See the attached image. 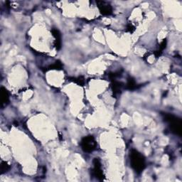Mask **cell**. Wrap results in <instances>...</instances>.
<instances>
[{
  "label": "cell",
  "instance_id": "52a82bcc",
  "mask_svg": "<svg viewBox=\"0 0 182 182\" xmlns=\"http://www.w3.org/2000/svg\"><path fill=\"white\" fill-rule=\"evenodd\" d=\"M0 90H1V104L2 106H3L5 105L8 104V102H9V93H8L7 89L4 88V87H2Z\"/></svg>",
  "mask_w": 182,
  "mask_h": 182
},
{
  "label": "cell",
  "instance_id": "5bb4252c",
  "mask_svg": "<svg viewBox=\"0 0 182 182\" xmlns=\"http://www.w3.org/2000/svg\"><path fill=\"white\" fill-rule=\"evenodd\" d=\"M135 30V27H133L132 25H131V24H129V25H128L127 27V31L130 32V33H132V32H133V31Z\"/></svg>",
  "mask_w": 182,
  "mask_h": 182
},
{
  "label": "cell",
  "instance_id": "ba28073f",
  "mask_svg": "<svg viewBox=\"0 0 182 182\" xmlns=\"http://www.w3.org/2000/svg\"><path fill=\"white\" fill-rule=\"evenodd\" d=\"M122 83L118 81H113L112 83V90L114 93V94L120 93L121 87H122Z\"/></svg>",
  "mask_w": 182,
  "mask_h": 182
},
{
  "label": "cell",
  "instance_id": "7c38bea8",
  "mask_svg": "<svg viewBox=\"0 0 182 182\" xmlns=\"http://www.w3.org/2000/svg\"><path fill=\"white\" fill-rule=\"evenodd\" d=\"M10 167L7 162L5 161H2L1 163V172L2 174H5L9 170Z\"/></svg>",
  "mask_w": 182,
  "mask_h": 182
},
{
  "label": "cell",
  "instance_id": "4fadbf2b",
  "mask_svg": "<svg viewBox=\"0 0 182 182\" xmlns=\"http://www.w3.org/2000/svg\"><path fill=\"white\" fill-rule=\"evenodd\" d=\"M166 47H167V40L164 39L161 42L160 46H159V49L158 50V51H159L161 54L162 53V50L164 49V48H166Z\"/></svg>",
  "mask_w": 182,
  "mask_h": 182
},
{
  "label": "cell",
  "instance_id": "6da1fadb",
  "mask_svg": "<svg viewBox=\"0 0 182 182\" xmlns=\"http://www.w3.org/2000/svg\"><path fill=\"white\" fill-rule=\"evenodd\" d=\"M129 159L132 169L137 174H140L145 168V159L136 149H132L129 154Z\"/></svg>",
  "mask_w": 182,
  "mask_h": 182
},
{
  "label": "cell",
  "instance_id": "9c48e42d",
  "mask_svg": "<svg viewBox=\"0 0 182 182\" xmlns=\"http://www.w3.org/2000/svg\"><path fill=\"white\" fill-rule=\"evenodd\" d=\"M136 88H137V84H136V82H135V80L132 78H129L128 80H127V88L128 89V90H135Z\"/></svg>",
  "mask_w": 182,
  "mask_h": 182
},
{
  "label": "cell",
  "instance_id": "7a4b0ae2",
  "mask_svg": "<svg viewBox=\"0 0 182 182\" xmlns=\"http://www.w3.org/2000/svg\"><path fill=\"white\" fill-rule=\"evenodd\" d=\"M164 119L169 123L171 131L176 135L181 136V119L177 118L174 115L165 113L164 115Z\"/></svg>",
  "mask_w": 182,
  "mask_h": 182
},
{
  "label": "cell",
  "instance_id": "30bf717a",
  "mask_svg": "<svg viewBox=\"0 0 182 182\" xmlns=\"http://www.w3.org/2000/svg\"><path fill=\"white\" fill-rule=\"evenodd\" d=\"M63 68V65L61 63V62L59 61V60H57L54 63V64L50 65V66L48 67V70H61Z\"/></svg>",
  "mask_w": 182,
  "mask_h": 182
},
{
  "label": "cell",
  "instance_id": "277c9868",
  "mask_svg": "<svg viewBox=\"0 0 182 182\" xmlns=\"http://www.w3.org/2000/svg\"><path fill=\"white\" fill-rule=\"evenodd\" d=\"M96 3L97 5H98V7L99 8V10H100V13L102 14V15L108 16L112 14V9L110 5L106 3V2L102 1H98L96 2Z\"/></svg>",
  "mask_w": 182,
  "mask_h": 182
},
{
  "label": "cell",
  "instance_id": "8fae6325",
  "mask_svg": "<svg viewBox=\"0 0 182 182\" xmlns=\"http://www.w3.org/2000/svg\"><path fill=\"white\" fill-rule=\"evenodd\" d=\"M71 80L73 82H74L75 83L78 84V86H83L84 85V83H85V80H84V78L82 76H80V77H78V78H71Z\"/></svg>",
  "mask_w": 182,
  "mask_h": 182
},
{
  "label": "cell",
  "instance_id": "8992f818",
  "mask_svg": "<svg viewBox=\"0 0 182 182\" xmlns=\"http://www.w3.org/2000/svg\"><path fill=\"white\" fill-rule=\"evenodd\" d=\"M51 33L55 38L54 46L57 50H60L61 48V34L57 29H52Z\"/></svg>",
  "mask_w": 182,
  "mask_h": 182
},
{
  "label": "cell",
  "instance_id": "5b68a950",
  "mask_svg": "<svg viewBox=\"0 0 182 182\" xmlns=\"http://www.w3.org/2000/svg\"><path fill=\"white\" fill-rule=\"evenodd\" d=\"M93 162L94 165L93 171V175L96 178H98L99 180L102 181L104 179V174H103L102 169H101V163L100 160L98 159H94Z\"/></svg>",
  "mask_w": 182,
  "mask_h": 182
},
{
  "label": "cell",
  "instance_id": "3957f363",
  "mask_svg": "<svg viewBox=\"0 0 182 182\" xmlns=\"http://www.w3.org/2000/svg\"><path fill=\"white\" fill-rule=\"evenodd\" d=\"M80 147L85 152L90 153L96 150L97 147V142L93 136H87L82 139L80 141Z\"/></svg>",
  "mask_w": 182,
  "mask_h": 182
}]
</instances>
